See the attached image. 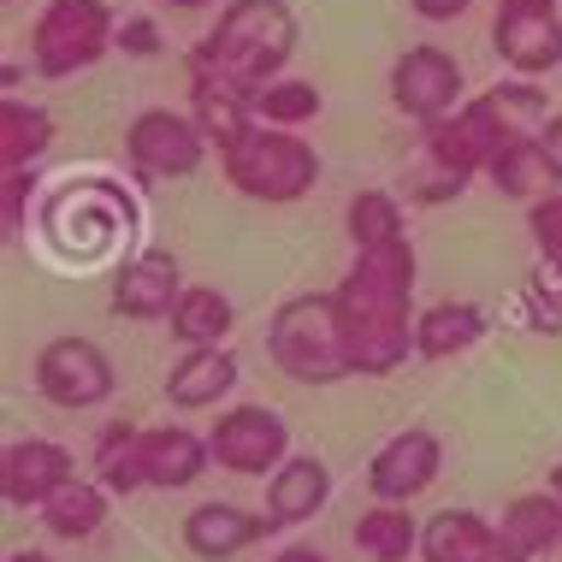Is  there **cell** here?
I'll use <instances>...</instances> for the list:
<instances>
[{
    "label": "cell",
    "mask_w": 562,
    "mask_h": 562,
    "mask_svg": "<svg viewBox=\"0 0 562 562\" xmlns=\"http://www.w3.org/2000/svg\"><path fill=\"white\" fill-rule=\"evenodd\" d=\"M326 108V95H321V83H308V78H272L255 89V113H261V125H284V131H302V125H314Z\"/></svg>",
    "instance_id": "1f68e13d"
},
{
    "label": "cell",
    "mask_w": 562,
    "mask_h": 562,
    "mask_svg": "<svg viewBox=\"0 0 562 562\" xmlns=\"http://www.w3.org/2000/svg\"><path fill=\"white\" fill-rule=\"evenodd\" d=\"M119 54H131V59H155L160 48H166V36H160V24L155 19H119V42H113Z\"/></svg>",
    "instance_id": "8d00e7d4"
},
{
    "label": "cell",
    "mask_w": 562,
    "mask_h": 562,
    "mask_svg": "<svg viewBox=\"0 0 562 562\" xmlns=\"http://www.w3.org/2000/svg\"><path fill=\"white\" fill-rule=\"evenodd\" d=\"M485 562H533V557H521V551H515V544H509V539H497V551H492V557H485Z\"/></svg>",
    "instance_id": "60d3db41"
},
{
    "label": "cell",
    "mask_w": 562,
    "mask_h": 562,
    "mask_svg": "<svg viewBox=\"0 0 562 562\" xmlns=\"http://www.w3.org/2000/svg\"><path fill=\"white\" fill-rule=\"evenodd\" d=\"M190 119L202 125V136L220 148H232L243 131L261 125V113H255V89L232 78V71L220 66H190Z\"/></svg>",
    "instance_id": "5bb4252c"
},
{
    "label": "cell",
    "mask_w": 562,
    "mask_h": 562,
    "mask_svg": "<svg viewBox=\"0 0 562 562\" xmlns=\"http://www.w3.org/2000/svg\"><path fill=\"white\" fill-rule=\"evenodd\" d=\"M143 480L148 492H184L207 474V462H214V450H207L202 432L190 427H143Z\"/></svg>",
    "instance_id": "d6986e66"
},
{
    "label": "cell",
    "mask_w": 562,
    "mask_h": 562,
    "mask_svg": "<svg viewBox=\"0 0 562 562\" xmlns=\"http://www.w3.org/2000/svg\"><path fill=\"white\" fill-rule=\"evenodd\" d=\"M119 42V19L108 0H48L30 24V66L36 78L66 83L78 71L101 66Z\"/></svg>",
    "instance_id": "5b68a950"
},
{
    "label": "cell",
    "mask_w": 562,
    "mask_h": 562,
    "mask_svg": "<svg viewBox=\"0 0 562 562\" xmlns=\"http://www.w3.org/2000/svg\"><path fill=\"white\" fill-rule=\"evenodd\" d=\"M267 562H331V557L314 551V544H284V551H272Z\"/></svg>",
    "instance_id": "ab89813d"
},
{
    "label": "cell",
    "mask_w": 562,
    "mask_h": 562,
    "mask_svg": "<svg viewBox=\"0 0 562 562\" xmlns=\"http://www.w3.org/2000/svg\"><path fill=\"white\" fill-rule=\"evenodd\" d=\"M36 397L66 408V415H83V408H101L119 391V368L113 356L101 349L95 338H78V331H59L36 349Z\"/></svg>",
    "instance_id": "8992f818"
},
{
    "label": "cell",
    "mask_w": 562,
    "mask_h": 562,
    "mask_svg": "<svg viewBox=\"0 0 562 562\" xmlns=\"http://www.w3.org/2000/svg\"><path fill=\"white\" fill-rule=\"evenodd\" d=\"M557 557H562V551H557Z\"/></svg>",
    "instance_id": "bcb514c9"
},
{
    "label": "cell",
    "mask_w": 562,
    "mask_h": 562,
    "mask_svg": "<svg viewBox=\"0 0 562 562\" xmlns=\"http://www.w3.org/2000/svg\"><path fill=\"white\" fill-rule=\"evenodd\" d=\"M485 184H492L504 202H539V195H551V166H544V148L539 136H515V143H504L492 155V166H485Z\"/></svg>",
    "instance_id": "83f0119b"
},
{
    "label": "cell",
    "mask_w": 562,
    "mask_h": 562,
    "mask_svg": "<svg viewBox=\"0 0 562 562\" xmlns=\"http://www.w3.org/2000/svg\"><path fill=\"white\" fill-rule=\"evenodd\" d=\"M468 108L480 113V125L497 136V143H515V136H539L544 119H551V101H544L539 78H497L492 89H480Z\"/></svg>",
    "instance_id": "44dd1931"
},
{
    "label": "cell",
    "mask_w": 562,
    "mask_h": 562,
    "mask_svg": "<svg viewBox=\"0 0 562 562\" xmlns=\"http://www.w3.org/2000/svg\"><path fill=\"white\" fill-rule=\"evenodd\" d=\"M544 485H551V492L562 497V462H551V474H544Z\"/></svg>",
    "instance_id": "f6af8a7d"
},
{
    "label": "cell",
    "mask_w": 562,
    "mask_h": 562,
    "mask_svg": "<svg viewBox=\"0 0 562 562\" xmlns=\"http://www.w3.org/2000/svg\"><path fill=\"white\" fill-rule=\"evenodd\" d=\"M207 450H214L220 474L272 480L284 468V456H291V427L267 403H237V408H220L214 432H207Z\"/></svg>",
    "instance_id": "ba28073f"
},
{
    "label": "cell",
    "mask_w": 562,
    "mask_h": 562,
    "mask_svg": "<svg viewBox=\"0 0 562 562\" xmlns=\"http://www.w3.org/2000/svg\"><path fill=\"white\" fill-rule=\"evenodd\" d=\"M527 237H533V249L544 261H562V190L527 202Z\"/></svg>",
    "instance_id": "d590c367"
},
{
    "label": "cell",
    "mask_w": 562,
    "mask_h": 562,
    "mask_svg": "<svg viewBox=\"0 0 562 562\" xmlns=\"http://www.w3.org/2000/svg\"><path fill=\"white\" fill-rule=\"evenodd\" d=\"M344 232L356 249H379V243H397L408 237V220H403V195L391 190H356L344 207Z\"/></svg>",
    "instance_id": "4dcf8cb0"
},
{
    "label": "cell",
    "mask_w": 562,
    "mask_h": 562,
    "mask_svg": "<svg viewBox=\"0 0 562 562\" xmlns=\"http://www.w3.org/2000/svg\"><path fill=\"white\" fill-rule=\"evenodd\" d=\"M391 108L403 119H415V125H432V119H445L462 108V59L450 48H438V42H415V48H403L391 59Z\"/></svg>",
    "instance_id": "30bf717a"
},
{
    "label": "cell",
    "mask_w": 562,
    "mask_h": 562,
    "mask_svg": "<svg viewBox=\"0 0 562 562\" xmlns=\"http://www.w3.org/2000/svg\"><path fill=\"white\" fill-rule=\"evenodd\" d=\"M267 533H279L267 509L220 504V497L214 504H195L184 515V544H190V557H202V562H232L243 551H255Z\"/></svg>",
    "instance_id": "2e32d148"
},
{
    "label": "cell",
    "mask_w": 562,
    "mask_h": 562,
    "mask_svg": "<svg viewBox=\"0 0 562 562\" xmlns=\"http://www.w3.org/2000/svg\"><path fill=\"white\" fill-rule=\"evenodd\" d=\"M497 521L480 509H438L420 521V562H485L497 551Z\"/></svg>",
    "instance_id": "603a6c76"
},
{
    "label": "cell",
    "mask_w": 562,
    "mask_h": 562,
    "mask_svg": "<svg viewBox=\"0 0 562 562\" xmlns=\"http://www.w3.org/2000/svg\"><path fill=\"white\" fill-rule=\"evenodd\" d=\"M492 321H485L480 302H462V296H445V302H427V308L415 314V356L420 361H456L468 356Z\"/></svg>",
    "instance_id": "7402d4cb"
},
{
    "label": "cell",
    "mask_w": 562,
    "mask_h": 562,
    "mask_svg": "<svg viewBox=\"0 0 562 562\" xmlns=\"http://www.w3.org/2000/svg\"><path fill=\"white\" fill-rule=\"evenodd\" d=\"M497 7H515V12H544V7H557V0H497Z\"/></svg>",
    "instance_id": "b9f144b4"
},
{
    "label": "cell",
    "mask_w": 562,
    "mask_h": 562,
    "mask_svg": "<svg viewBox=\"0 0 562 562\" xmlns=\"http://www.w3.org/2000/svg\"><path fill=\"white\" fill-rule=\"evenodd\" d=\"M497 136L480 125V113L468 108H456V113H445V119H432V125H420V155H427L432 166H445V172H456L462 184H474V178H485V166H492V155H497Z\"/></svg>",
    "instance_id": "e0dca14e"
},
{
    "label": "cell",
    "mask_w": 562,
    "mask_h": 562,
    "mask_svg": "<svg viewBox=\"0 0 562 562\" xmlns=\"http://www.w3.org/2000/svg\"><path fill=\"white\" fill-rule=\"evenodd\" d=\"M78 480V456L59 438H12L0 450V497L12 509H48Z\"/></svg>",
    "instance_id": "4fadbf2b"
},
{
    "label": "cell",
    "mask_w": 562,
    "mask_h": 562,
    "mask_svg": "<svg viewBox=\"0 0 562 562\" xmlns=\"http://www.w3.org/2000/svg\"><path fill=\"white\" fill-rule=\"evenodd\" d=\"M54 113L42 101L7 95L0 101V166H36L54 148Z\"/></svg>",
    "instance_id": "f1b7e54d"
},
{
    "label": "cell",
    "mask_w": 562,
    "mask_h": 562,
    "mask_svg": "<svg viewBox=\"0 0 562 562\" xmlns=\"http://www.w3.org/2000/svg\"><path fill=\"white\" fill-rule=\"evenodd\" d=\"M7 562H54V557H48V551H12Z\"/></svg>",
    "instance_id": "7bdbcfd3"
},
{
    "label": "cell",
    "mask_w": 562,
    "mask_h": 562,
    "mask_svg": "<svg viewBox=\"0 0 562 562\" xmlns=\"http://www.w3.org/2000/svg\"><path fill=\"white\" fill-rule=\"evenodd\" d=\"M445 474V438L432 427H403L368 456V492L379 504H415Z\"/></svg>",
    "instance_id": "8fae6325"
},
{
    "label": "cell",
    "mask_w": 562,
    "mask_h": 562,
    "mask_svg": "<svg viewBox=\"0 0 562 562\" xmlns=\"http://www.w3.org/2000/svg\"><path fill=\"white\" fill-rule=\"evenodd\" d=\"M36 166H0V232L24 237L30 232V202H36Z\"/></svg>",
    "instance_id": "836d02e7"
},
{
    "label": "cell",
    "mask_w": 562,
    "mask_h": 562,
    "mask_svg": "<svg viewBox=\"0 0 562 562\" xmlns=\"http://www.w3.org/2000/svg\"><path fill=\"white\" fill-rule=\"evenodd\" d=\"M415 284H420V255L415 243H379V249H356L344 279L331 284L344 314V331L356 326H415Z\"/></svg>",
    "instance_id": "277c9868"
},
{
    "label": "cell",
    "mask_w": 562,
    "mask_h": 562,
    "mask_svg": "<svg viewBox=\"0 0 562 562\" xmlns=\"http://www.w3.org/2000/svg\"><path fill=\"white\" fill-rule=\"evenodd\" d=\"M243 379V361L232 356V344H214V349H184L166 373V403L195 415V408H220L225 397L237 391Z\"/></svg>",
    "instance_id": "ac0fdd59"
},
{
    "label": "cell",
    "mask_w": 562,
    "mask_h": 562,
    "mask_svg": "<svg viewBox=\"0 0 562 562\" xmlns=\"http://www.w3.org/2000/svg\"><path fill=\"white\" fill-rule=\"evenodd\" d=\"M143 427L136 420H113L108 432L95 438V480L108 485L113 497H136V492H148V480H143Z\"/></svg>",
    "instance_id": "f546056e"
},
{
    "label": "cell",
    "mask_w": 562,
    "mask_h": 562,
    "mask_svg": "<svg viewBox=\"0 0 562 562\" xmlns=\"http://www.w3.org/2000/svg\"><path fill=\"white\" fill-rule=\"evenodd\" d=\"M291 54H296L291 0H225L214 30L190 48V66H220L249 89H261L272 78H284Z\"/></svg>",
    "instance_id": "6da1fadb"
},
{
    "label": "cell",
    "mask_w": 562,
    "mask_h": 562,
    "mask_svg": "<svg viewBox=\"0 0 562 562\" xmlns=\"http://www.w3.org/2000/svg\"><path fill=\"white\" fill-rule=\"evenodd\" d=\"M326 504H331V468L321 456H284V468L267 480V515H272L279 533L314 521Z\"/></svg>",
    "instance_id": "ffe728a7"
},
{
    "label": "cell",
    "mask_w": 562,
    "mask_h": 562,
    "mask_svg": "<svg viewBox=\"0 0 562 562\" xmlns=\"http://www.w3.org/2000/svg\"><path fill=\"white\" fill-rule=\"evenodd\" d=\"M497 533H504L521 557H533V562L551 557V551H562V497L551 492V485L509 497L504 515H497Z\"/></svg>",
    "instance_id": "cb8c5ba5"
},
{
    "label": "cell",
    "mask_w": 562,
    "mask_h": 562,
    "mask_svg": "<svg viewBox=\"0 0 562 562\" xmlns=\"http://www.w3.org/2000/svg\"><path fill=\"white\" fill-rule=\"evenodd\" d=\"M220 172H225V184L237 195H249V202L291 207L321 184V155H314V143H302V131L255 125L220 155Z\"/></svg>",
    "instance_id": "3957f363"
},
{
    "label": "cell",
    "mask_w": 562,
    "mask_h": 562,
    "mask_svg": "<svg viewBox=\"0 0 562 562\" xmlns=\"http://www.w3.org/2000/svg\"><path fill=\"white\" fill-rule=\"evenodd\" d=\"M403 190H408V202L415 207H445V202H456L468 184L456 172H445V166H432L427 155H420V166H408L403 172Z\"/></svg>",
    "instance_id": "e575fe53"
},
{
    "label": "cell",
    "mask_w": 562,
    "mask_h": 562,
    "mask_svg": "<svg viewBox=\"0 0 562 562\" xmlns=\"http://www.w3.org/2000/svg\"><path fill=\"white\" fill-rule=\"evenodd\" d=\"M166 326H172V338L184 349H214L237 331V302L220 284H184V296H178Z\"/></svg>",
    "instance_id": "d4e9b609"
},
{
    "label": "cell",
    "mask_w": 562,
    "mask_h": 562,
    "mask_svg": "<svg viewBox=\"0 0 562 562\" xmlns=\"http://www.w3.org/2000/svg\"><path fill=\"white\" fill-rule=\"evenodd\" d=\"M42 225H48V237L66 255H95V249H108L119 232H131L136 207H131V195H119V184H108V178H71V184L48 202Z\"/></svg>",
    "instance_id": "52a82bcc"
},
{
    "label": "cell",
    "mask_w": 562,
    "mask_h": 562,
    "mask_svg": "<svg viewBox=\"0 0 562 562\" xmlns=\"http://www.w3.org/2000/svg\"><path fill=\"white\" fill-rule=\"evenodd\" d=\"M468 7H474V0H408V12L427 19V24H450V19H462Z\"/></svg>",
    "instance_id": "74e56055"
},
{
    "label": "cell",
    "mask_w": 562,
    "mask_h": 562,
    "mask_svg": "<svg viewBox=\"0 0 562 562\" xmlns=\"http://www.w3.org/2000/svg\"><path fill=\"white\" fill-rule=\"evenodd\" d=\"M356 551L368 557V562H408V557H420V521L408 515V504H379L373 497V509H361L356 515Z\"/></svg>",
    "instance_id": "4316f807"
},
{
    "label": "cell",
    "mask_w": 562,
    "mask_h": 562,
    "mask_svg": "<svg viewBox=\"0 0 562 562\" xmlns=\"http://www.w3.org/2000/svg\"><path fill=\"white\" fill-rule=\"evenodd\" d=\"M492 54L504 59L515 78H544V71L562 66V12L544 7V12H515V7H497L492 19Z\"/></svg>",
    "instance_id": "9a60e30c"
},
{
    "label": "cell",
    "mask_w": 562,
    "mask_h": 562,
    "mask_svg": "<svg viewBox=\"0 0 562 562\" xmlns=\"http://www.w3.org/2000/svg\"><path fill=\"white\" fill-rule=\"evenodd\" d=\"M267 356H272V368L284 379H296V385H338V379H349L338 296L331 291L284 296L267 321Z\"/></svg>",
    "instance_id": "7a4b0ae2"
},
{
    "label": "cell",
    "mask_w": 562,
    "mask_h": 562,
    "mask_svg": "<svg viewBox=\"0 0 562 562\" xmlns=\"http://www.w3.org/2000/svg\"><path fill=\"white\" fill-rule=\"evenodd\" d=\"M539 148H544V166H551V178L562 184V113L544 119V131H539Z\"/></svg>",
    "instance_id": "f35d334b"
},
{
    "label": "cell",
    "mask_w": 562,
    "mask_h": 562,
    "mask_svg": "<svg viewBox=\"0 0 562 562\" xmlns=\"http://www.w3.org/2000/svg\"><path fill=\"white\" fill-rule=\"evenodd\" d=\"M521 326L539 338H562V261H533L521 279Z\"/></svg>",
    "instance_id": "d6a6232c"
},
{
    "label": "cell",
    "mask_w": 562,
    "mask_h": 562,
    "mask_svg": "<svg viewBox=\"0 0 562 562\" xmlns=\"http://www.w3.org/2000/svg\"><path fill=\"white\" fill-rule=\"evenodd\" d=\"M42 515V527H48L54 539H66V544H83V539H95L101 527H108V515H113V492L101 480H71L66 492L54 497L48 509H36Z\"/></svg>",
    "instance_id": "484cf974"
},
{
    "label": "cell",
    "mask_w": 562,
    "mask_h": 562,
    "mask_svg": "<svg viewBox=\"0 0 562 562\" xmlns=\"http://www.w3.org/2000/svg\"><path fill=\"white\" fill-rule=\"evenodd\" d=\"M207 136L190 113H172V108H148L125 125V166L148 184H166V178H190L195 166L207 160Z\"/></svg>",
    "instance_id": "9c48e42d"
},
{
    "label": "cell",
    "mask_w": 562,
    "mask_h": 562,
    "mask_svg": "<svg viewBox=\"0 0 562 562\" xmlns=\"http://www.w3.org/2000/svg\"><path fill=\"white\" fill-rule=\"evenodd\" d=\"M166 7H178V12H202V7H214V0H166Z\"/></svg>",
    "instance_id": "ee69618b"
},
{
    "label": "cell",
    "mask_w": 562,
    "mask_h": 562,
    "mask_svg": "<svg viewBox=\"0 0 562 562\" xmlns=\"http://www.w3.org/2000/svg\"><path fill=\"white\" fill-rule=\"evenodd\" d=\"M178 296H184V267H178L172 249H136L131 261H119L113 272V291H108V308L119 314V321H172Z\"/></svg>",
    "instance_id": "7c38bea8"
}]
</instances>
